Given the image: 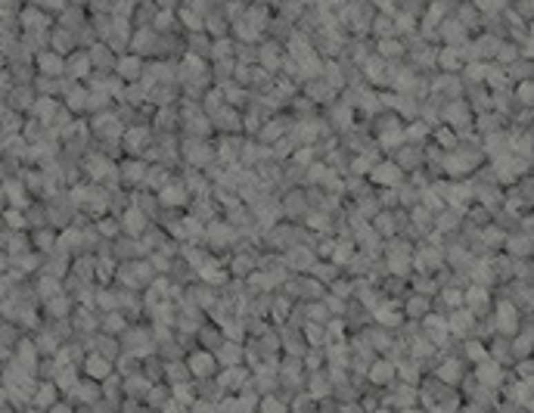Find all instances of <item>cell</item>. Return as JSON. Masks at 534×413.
Segmentation results:
<instances>
[{"instance_id":"1","label":"cell","mask_w":534,"mask_h":413,"mask_svg":"<svg viewBox=\"0 0 534 413\" xmlns=\"http://www.w3.org/2000/svg\"><path fill=\"white\" fill-rule=\"evenodd\" d=\"M118 342H121V351H130L137 357H146L155 351V342H152V330L146 323H130L118 332Z\"/></svg>"},{"instance_id":"2","label":"cell","mask_w":534,"mask_h":413,"mask_svg":"<svg viewBox=\"0 0 534 413\" xmlns=\"http://www.w3.org/2000/svg\"><path fill=\"white\" fill-rule=\"evenodd\" d=\"M184 361H186V370H190V376L192 379H202V376H215L217 373V361H215V351H208V348H190L184 354Z\"/></svg>"},{"instance_id":"3","label":"cell","mask_w":534,"mask_h":413,"mask_svg":"<svg viewBox=\"0 0 534 413\" xmlns=\"http://www.w3.org/2000/svg\"><path fill=\"white\" fill-rule=\"evenodd\" d=\"M366 181H370L373 187H397V183L404 181V171L397 168L395 159H379V162L366 171Z\"/></svg>"},{"instance_id":"4","label":"cell","mask_w":534,"mask_h":413,"mask_svg":"<svg viewBox=\"0 0 534 413\" xmlns=\"http://www.w3.org/2000/svg\"><path fill=\"white\" fill-rule=\"evenodd\" d=\"M155 196H159L161 208H184L186 202H190V190L184 187L180 177H168V181L155 190Z\"/></svg>"},{"instance_id":"5","label":"cell","mask_w":534,"mask_h":413,"mask_svg":"<svg viewBox=\"0 0 534 413\" xmlns=\"http://www.w3.org/2000/svg\"><path fill=\"white\" fill-rule=\"evenodd\" d=\"M87 59H90L93 72H106V75H109V72H115V59L118 57L103 44V41H93V44L87 47Z\"/></svg>"},{"instance_id":"6","label":"cell","mask_w":534,"mask_h":413,"mask_svg":"<svg viewBox=\"0 0 534 413\" xmlns=\"http://www.w3.org/2000/svg\"><path fill=\"white\" fill-rule=\"evenodd\" d=\"M31 63L37 66V72H41V75H50V78H56V75H62V72H66V57H62V53H56V50H50V47H47V50H37Z\"/></svg>"},{"instance_id":"7","label":"cell","mask_w":534,"mask_h":413,"mask_svg":"<svg viewBox=\"0 0 534 413\" xmlns=\"http://www.w3.org/2000/svg\"><path fill=\"white\" fill-rule=\"evenodd\" d=\"M143 63L146 59L143 57H137V53H121V57L115 59V75L121 78V81H140V75H143Z\"/></svg>"},{"instance_id":"8","label":"cell","mask_w":534,"mask_h":413,"mask_svg":"<svg viewBox=\"0 0 534 413\" xmlns=\"http://www.w3.org/2000/svg\"><path fill=\"white\" fill-rule=\"evenodd\" d=\"M81 370H84V376H90V379H103V376H109L112 370H115V363L109 361V357L97 354V351H87L84 357H81Z\"/></svg>"},{"instance_id":"9","label":"cell","mask_w":534,"mask_h":413,"mask_svg":"<svg viewBox=\"0 0 534 413\" xmlns=\"http://www.w3.org/2000/svg\"><path fill=\"white\" fill-rule=\"evenodd\" d=\"M503 252L513 258H531V233L528 230H509L503 239Z\"/></svg>"},{"instance_id":"10","label":"cell","mask_w":534,"mask_h":413,"mask_svg":"<svg viewBox=\"0 0 534 413\" xmlns=\"http://www.w3.org/2000/svg\"><path fill=\"white\" fill-rule=\"evenodd\" d=\"M47 47L50 50H56V53H62V57H68V53L75 50V34L68 32V28H62V26H50V32H47Z\"/></svg>"},{"instance_id":"11","label":"cell","mask_w":534,"mask_h":413,"mask_svg":"<svg viewBox=\"0 0 534 413\" xmlns=\"http://www.w3.org/2000/svg\"><path fill=\"white\" fill-rule=\"evenodd\" d=\"M90 59H87V50H81V47H75L72 53L66 57V75H72L75 81H84L87 75H90Z\"/></svg>"},{"instance_id":"12","label":"cell","mask_w":534,"mask_h":413,"mask_svg":"<svg viewBox=\"0 0 534 413\" xmlns=\"http://www.w3.org/2000/svg\"><path fill=\"white\" fill-rule=\"evenodd\" d=\"M435 69H441L444 75H457V72L463 69V57H459L457 47H451V44L441 47L438 57H435Z\"/></svg>"},{"instance_id":"13","label":"cell","mask_w":534,"mask_h":413,"mask_svg":"<svg viewBox=\"0 0 534 413\" xmlns=\"http://www.w3.org/2000/svg\"><path fill=\"white\" fill-rule=\"evenodd\" d=\"M224 342V332H221V326L217 323H199V330H196V345L199 348H208V351H215L217 345Z\"/></svg>"},{"instance_id":"14","label":"cell","mask_w":534,"mask_h":413,"mask_svg":"<svg viewBox=\"0 0 534 413\" xmlns=\"http://www.w3.org/2000/svg\"><path fill=\"white\" fill-rule=\"evenodd\" d=\"M75 308L72 295L68 292H56L50 295V299H43V311H47V317H68Z\"/></svg>"},{"instance_id":"15","label":"cell","mask_w":534,"mask_h":413,"mask_svg":"<svg viewBox=\"0 0 534 413\" xmlns=\"http://www.w3.org/2000/svg\"><path fill=\"white\" fill-rule=\"evenodd\" d=\"M19 26L22 28H50V16L43 13L41 7L31 3V7H25L22 13H19Z\"/></svg>"},{"instance_id":"16","label":"cell","mask_w":534,"mask_h":413,"mask_svg":"<svg viewBox=\"0 0 534 413\" xmlns=\"http://www.w3.org/2000/svg\"><path fill=\"white\" fill-rule=\"evenodd\" d=\"M34 292H37V299H50V295H56V292H62V280L59 276H50V274H41V280L34 283Z\"/></svg>"},{"instance_id":"17","label":"cell","mask_w":534,"mask_h":413,"mask_svg":"<svg viewBox=\"0 0 534 413\" xmlns=\"http://www.w3.org/2000/svg\"><path fill=\"white\" fill-rule=\"evenodd\" d=\"M503 69H506V78L509 81H528V78H531V63H528V57H519L515 59V63H509V66H503Z\"/></svg>"},{"instance_id":"18","label":"cell","mask_w":534,"mask_h":413,"mask_svg":"<svg viewBox=\"0 0 534 413\" xmlns=\"http://www.w3.org/2000/svg\"><path fill=\"white\" fill-rule=\"evenodd\" d=\"M513 100L519 103V106H531V100H534L531 78H528V81H515V84H513Z\"/></svg>"},{"instance_id":"19","label":"cell","mask_w":534,"mask_h":413,"mask_svg":"<svg viewBox=\"0 0 534 413\" xmlns=\"http://www.w3.org/2000/svg\"><path fill=\"white\" fill-rule=\"evenodd\" d=\"M469 3H472V7H478V10H482V16H488V13H497V10L503 7L500 0H469Z\"/></svg>"},{"instance_id":"20","label":"cell","mask_w":534,"mask_h":413,"mask_svg":"<svg viewBox=\"0 0 534 413\" xmlns=\"http://www.w3.org/2000/svg\"><path fill=\"white\" fill-rule=\"evenodd\" d=\"M3 205H6V190H3V183H0V212H3Z\"/></svg>"},{"instance_id":"21","label":"cell","mask_w":534,"mask_h":413,"mask_svg":"<svg viewBox=\"0 0 534 413\" xmlns=\"http://www.w3.org/2000/svg\"><path fill=\"white\" fill-rule=\"evenodd\" d=\"M66 3H78V7H84V0H66Z\"/></svg>"},{"instance_id":"22","label":"cell","mask_w":534,"mask_h":413,"mask_svg":"<svg viewBox=\"0 0 534 413\" xmlns=\"http://www.w3.org/2000/svg\"><path fill=\"white\" fill-rule=\"evenodd\" d=\"M298 3H304V7H310V3H317V0H298Z\"/></svg>"},{"instance_id":"23","label":"cell","mask_w":534,"mask_h":413,"mask_svg":"<svg viewBox=\"0 0 534 413\" xmlns=\"http://www.w3.org/2000/svg\"><path fill=\"white\" fill-rule=\"evenodd\" d=\"M184 3H186V0H184Z\"/></svg>"}]
</instances>
